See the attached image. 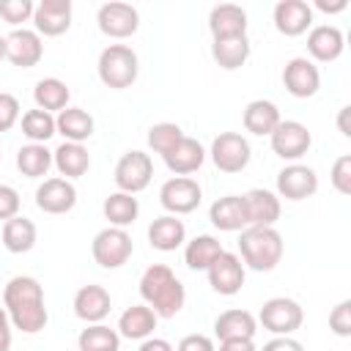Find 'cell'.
Here are the masks:
<instances>
[{
	"instance_id": "1",
	"label": "cell",
	"mask_w": 351,
	"mask_h": 351,
	"mask_svg": "<svg viewBox=\"0 0 351 351\" xmlns=\"http://www.w3.org/2000/svg\"><path fill=\"white\" fill-rule=\"evenodd\" d=\"M3 307L11 318V326L25 332V335L41 332L49 321V313H47V304H44V288L30 274H16L5 282Z\"/></svg>"
},
{
	"instance_id": "2",
	"label": "cell",
	"mask_w": 351,
	"mask_h": 351,
	"mask_svg": "<svg viewBox=\"0 0 351 351\" xmlns=\"http://www.w3.org/2000/svg\"><path fill=\"white\" fill-rule=\"evenodd\" d=\"M140 296L143 304H148L156 318H173L181 313L184 302H186V291L184 282L173 274V269L167 263H154L143 271L140 277Z\"/></svg>"
},
{
	"instance_id": "3",
	"label": "cell",
	"mask_w": 351,
	"mask_h": 351,
	"mask_svg": "<svg viewBox=\"0 0 351 351\" xmlns=\"http://www.w3.org/2000/svg\"><path fill=\"white\" fill-rule=\"evenodd\" d=\"M285 241L277 228H244L239 236V258L244 269L271 271L282 261Z\"/></svg>"
},
{
	"instance_id": "4",
	"label": "cell",
	"mask_w": 351,
	"mask_h": 351,
	"mask_svg": "<svg viewBox=\"0 0 351 351\" xmlns=\"http://www.w3.org/2000/svg\"><path fill=\"white\" fill-rule=\"evenodd\" d=\"M96 71H99V80L107 88H112V90L132 88L134 80H137V74H140L137 52L129 44H110V47L101 49L99 63H96Z\"/></svg>"
},
{
	"instance_id": "5",
	"label": "cell",
	"mask_w": 351,
	"mask_h": 351,
	"mask_svg": "<svg viewBox=\"0 0 351 351\" xmlns=\"http://www.w3.org/2000/svg\"><path fill=\"white\" fill-rule=\"evenodd\" d=\"M132 252H134V241L123 228L107 225L90 241V255L101 269H121L123 263H129Z\"/></svg>"
},
{
	"instance_id": "6",
	"label": "cell",
	"mask_w": 351,
	"mask_h": 351,
	"mask_svg": "<svg viewBox=\"0 0 351 351\" xmlns=\"http://www.w3.org/2000/svg\"><path fill=\"white\" fill-rule=\"evenodd\" d=\"M258 321L266 332H271L274 337H288L293 335L302 321H304V310L296 299H288V296H274V299H266L261 313H258Z\"/></svg>"
},
{
	"instance_id": "7",
	"label": "cell",
	"mask_w": 351,
	"mask_h": 351,
	"mask_svg": "<svg viewBox=\"0 0 351 351\" xmlns=\"http://www.w3.org/2000/svg\"><path fill=\"white\" fill-rule=\"evenodd\" d=\"M211 162L217 170L222 173H241L250 159H252V148L250 140L239 132H219L211 143Z\"/></svg>"
},
{
	"instance_id": "8",
	"label": "cell",
	"mask_w": 351,
	"mask_h": 351,
	"mask_svg": "<svg viewBox=\"0 0 351 351\" xmlns=\"http://www.w3.org/2000/svg\"><path fill=\"white\" fill-rule=\"evenodd\" d=\"M151 178H154V162L145 151H126L118 159L115 173H112L118 192H129V195L143 192L151 184Z\"/></svg>"
},
{
	"instance_id": "9",
	"label": "cell",
	"mask_w": 351,
	"mask_h": 351,
	"mask_svg": "<svg viewBox=\"0 0 351 351\" xmlns=\"http://www.w3.org/2000/svg\"><path fill=\"white\" fill-rule=\"evenodd\" d=\"M203 200V189L195 178L189 176H173L162 184L159 189V203L167 214L181 217V214H192Z\"/></svg>"
},
{
	"instance_id": "10",
	"label": "cell",
	"mask_w": 351,
	"mask_h": 351,
	"mask_svg": "<svg viewBox=\"0 0 351 351\" xmlns=\"http://www.w3.org/2000/svg\"><path fill=\"white\" fill-rule=\"evenodd\" d=\"M269 140H271V151L282 162H299L313 145V134L302 121H280L277 129L269 134Z\"/></svg>"
},
{
	"instance_id": "11",
	"label": "cell",
	"mask_w": 351,
	"mask_h": 351,
	"mask_svg": "<svg viewBox=\"0 0 351 351\" xmlns=\"http://www.w3.org/2000/svg\"><path fill=\"white\" fill-rule=\"evenodd\" d=\"M96 25L110 38H129L140 27V14H137V8L132 3L112 0V3H104L96 11Z\"/></svg>"
},
{
	"instance_id": "12",
	"label": "cell",
	"mask_w": 351,
	"mask_h": 351,
	"mask_svg": "<svg viewBox=\"0 0 351 351\" xmlns=\"http://www.w3.org/2000/svg\"><path fill=\"white\" fill-rule=\"evenodd\" d=\"M318 192V176L313 167L302 162H291L277 173V197L285 200H307Z\"/></svg>"
},
{
	"instance_id": "13",
	"label": "cell",
	"mask_w": 351,
	"mask_h": 351,
	"mask_svg": "<svg viewBox=\"0 0 351 351\" xmlns=\"http://www.w3.org/2000/svg\"><path fill=\"white\" fill-rule=\"evenodd\" d=\"M36 206L44 214H69L77 206V186L69 178H44L36 186Z\"/></svg>"
},
{
	"instance_id": "14",
	"label": "cell",
	"mask_w": 351,
	"mask_h": 351,
	"mask_svg": "<svg viewBox=\"0 0 351 351\" xmlns=\"http://www.w3.org/2000/svg\"><path fill=\"white\" fill-rule=\"evenodd\" d=\"M208 285L219 293V296H236L244 285V277H247V269L241 263V258L236 252H222L208 269Z\"/></svg>"
},
{
	"instance_id": "15",
	"label": "cell",
	"mask_w": 351,
	"mask_h": 351,
	"mask_svg": "<svg viewBox=\"0 0 351 351\" xmlns=\"http://www.w3.org/2000/svg\"><path fill=\"white\" fill-rule=\"evenodd\" d=\"M282 85L293 99H310L321 88V71L310 58H291L282 69Z\"/></svg>"
},
{
	"instance_id": "16",
	"label": "cell",
	"mask_w": 351,
	"mask_h": 351,
	"mask_svg": "<svg viewBox=\"0 0 351 351\" xmlns=\"http://www.w3.org/2000/svg\"><path fill=\"white\" fill-rule=\"evenodd\" d=\"M241 200H244V211H247V228H274L277 225L282 206L271 189L255 186V189L244 192Z\"/></svg>"
},
{
	"instance_id": "17",
	"label": "cell",
	"mask_w": 351,
	"mask_h": 351,
	"mask_svg": "<svg viewBox=\"0 0 351 351\" xmlns=\"http://www.w3.org/2000/svg\"><path fill=\"white\" fill-rule=\"evenodd\" d=\"M71 0H41L33 11V25L38 36L55 38L71 27Z\"/></svg>"
},
{
	"instance_id": "18",
	"label": "cell",
	"mask_w": 351,
	"mask_h": 351,
	"mask_svg": "<svg viewBox=\"0 0 351 351\" xmlns=\"http://www.w3.org/2000/svg\"><path fill=\"white\" fill-rule=\"evenodd\" d=\"M5 47H8V60L16 69H33L44 58L41 36L36 30H27V27H14L5 36Z\"/></svg>"
},
{
	"instance_id": "19",
	"label": "cell",
	"mask_w": 351,
	"mask_h": 351,
	"mask_svg": "<svg viewBox=\"0 0 351 351\" xmlns=\"http://www.w3.org/2000/svg\"><path fill=\"white\" fill-rule=\"evenodd\" d=\"M271 19L282 36L296 38L313 27V8L304 0H280L271 11Z\"/></svg>"
},
{
	"instance_id": "20",
	"label": "cell",
	"mask_w": 351,
	"mask_h": 351,
	"mask_svg": "<svg viewBox=\"0 0 351 351\" xmlns=\"http://www.w3.org/2000/svg\"><path fill=\"white\" fill-rule=\"evenodd\" d=\"M346 49V36L340 27L335 25H315L310 27L307 33V52H310V60L315 63H332L343 55Z\"/></svg>"
},
{
	"instance_id": "21",
	"label": "cell",
	"mask_w": 351,
	"mask_h": 351,
	"mask_svg": "<svg viewBox=\"0 0 351 351\" xmlns=\"http://www.w3.org/2000/svg\"><path fill=\"white\" fill-rule=\"evenodd\" d=\"M112 310V299L104 285H82L74 293V315L85 324H101Z\"/></svg>"
},
{
	"instance_id": "22",
	"label": "cell",
	"mask_w": 351,
	"mask_h": 351,
	"mask_svg": "<svg viewBox=\"0 0 351 351\" xmlns=\"http://www.w3.org/2000/svg\"><path fill=\"white\" fill-rule=\"evenodd\" d=\"M258 332V318L250 310L230 307L214 318V335L217 340H252Z\"/></svg>"
},
{
	"instance_id": "23",
	"label": "cell",
	"mask_w": 351,
	"mask_h": 351,
	"mask_svg": "<svg viewBox=\"0 0 351 351\" xmlns=\"http://www.w3.org/2000/svg\"><path fill=\"white\" fill-rule=\"evenodd\" d=\"M208 30L211 38H236L247 36V11L236 3H219L208 14Z\"/></svg>"
},
{
	"instance_id": "24",
	"label": "cell",
	"mask_w": 351,
	"mask_h": 351,
	"mask_svg": "<svg viewBox=\"0 0 351 351\" xmlns=\"http://www.w3.org/2000/svg\"><path fill=\"white\" fill-rule=\"evenodd\" d=\"M165 165H167V170L170 173H176V176H189V173H197L200 167H203V162H206V148L195 140V137H181L178 140V145L173 148V151H167L165 156Z\"/></svg>"
},
{
	"instance_id": "25",
	"label": "cell",
	"mask_w": 351,
	"mask_h": 351,
	"mask_svg": "<svg viewBox=\"0 0 351 351\" xmlns=\"http://www.w3.org/2000/svg\"><path fill=\"white\" fill-rule=\"evenodd\" d=\"M208 219L217 230H225V233L244 230L247 228V211H244L241 195H225V197L214 200L208 208Z\"/></svg>"
},
{
	"instance_id": "26",
	"label": "cell",
	"mask_w": 351,
	"mask_h": 351,
	"mask_svg": "<svg viewBox=\"0 0 351 351\" xmlns=\"http://www.w3.org/2000/svg\"><path fill=\"white\" fill-rule=\"evenodd\" d=\"M184 241H186V225L178 217H173V214L156 217L148 225V244L154 250H159V252H173Z\"/></svg>"
},
{
	"instance_id": "27",
	"label": "cell",
	"mask_w": 351,
	"mask_h": 351,
	"mask_svg": "<svg viewBox=\"0 0 351 351\" xmlns=\"http://www.w3.org/2000/svg\"><path fill=\"white\" fill-rule=\"evenodd\" d=\"M280 110L274 101L269 99H252L247 107H244V115H241V123L250 134H258V137H269L277 123H280Z\"/></svg>"
},
{
	"instance_id": "28",
	"label": "cell",
	"mask_w": 351,
	"mask_h": 351,
	"mask_svg": "<svg viewBox=\"0 0 351 351\" xmlns=\"http://www.w3.org/2000/svg\"><path fill=\"white\" fill-rule=\"evenodd\" d=\"M52 165L55 170L60 173V178H80L88 173L90 167V154L82 143H60L55 151H52Z\"/></svg>"
},
{
	"instance_id": "29",
	"label": "cell",
	"mask_w": 351,
	"mask_h": 351,
	"mask_svg": "<svg viewBox=\"0 0 351 351\" xmlns=\"http://www.w3.org/2000/svg\"><path fill=\"white\" fill-rule=\"evenodd\" d=\"M156 321L159 318H156V313L148 304H132L118 318V335L129 337V340H145V337L154 335Z\"/></svg>"
},
{
	"instance_id": "30",
	"label": "cell",
	"mask_w": 351,
	"mask_h": 351,
	"mask_svg": "<svg viewBox=\"0 0 351 351\" xmlns=\"http://www.w3.org/2000/svg\"><path fill=\"white\" fill-rule=\"evenodd\" d=\"M55 132L63 134L66 143H85L93 134V115L82 107H66L55 118Z\"/></svg>"
},
{
	"instance_id": "31",
	"label": "cell",
	"mask_w": 351,
	"mask_h": 351,
	"mask_svg": "<svg viewBox=\"0 0 351 351\" xmlns=\"http://www.w3.org/2000/svg\"><path fill=\"white\" fill-rule=\"evenodd\" d=\"M252 44L247 36H236V38H217L211 41V58L219 69L225 71H236L250 60Z\"/></svg>"
},
{
	"instance_id": "32",
	"label": "cell",
	"mask_w": 351,
	"mask_h": 351,
	"mask_svg": "<svg viewBox=\"0 0 351 351\" xmlns=\"http://www.w3.org/2000/svg\"><path fill=\"white\" fill-rule=\"evenodd\" d=\"M36 239H38V230H36V222L16 214L11 219L3 222V247L14 255H22V252H30L36 247Z\"/></svg>"
},
{
	"instance_id": "33",
	"label": "cell",
	"mask_w": 351,
	"mask_h": 351,
	"mask_svg": "<svg viewBox=\"0 0 351 351\" xmlns=\"http://www.w3.org/2000/svg\"><path fill=\"white\" fill-rule=\"evenodd\" d=\"M69 99H71V90H69V85H66L63 80H58V77H44V80H38L36 88H33V101H36V107L44 110V112H49V115L66 110V107H69Z\"/></svg>"
},
{
	"instance_id": "34",
	"label": "cell",
	"mask_w": 351,
	"mask_h": 351,
	"mask_svg": "<svg viewBox=\"0 0 351 351\" xmlns=\"http://www.w3.org/2000/svg\"><path fill=\"white\" fill-rule=\"evenodd\" d=\"M222 252H225V250H222V244H219L214 236L200 233V236H195V239L186 241V247H184V263H186L192 271H206Z\"/></svg>"
},
{
	"instance_id": "35",
	"label": "cell",
	"mask_w": 351,
	"mask_h": 351,
	"mask_svg": "<svg viewBox=\"0 0 351 351\" xmlns=\"http://www.w3.org/2000/svg\"><path fill=\"white\" fill-rule=\"evenodd\" d=\"M101 211H104V219H107L112 228H123V230H126V228L137 219L140 203H137V197L129 195V192H112V195L104 197Z\"/></svg>"
},
{
	"instance_id": "36",
	"label": "cell",
	"mask_w": 351,
	"mask_h": 351,
	"mask_svg": "<svg viewBox=\"0 0 351 351\" xmlns=\"http://www.w3.org/2000/svg\"><path fill=\"white\" fill-rule=\"evenodd\" d=\"M52 167V151L41 143H27L16 151V170L25 178H44Z\"/></svg>"
},
{
	"instance_id": "37",
	"label": "cell",
	"mask_w": 351,
	"mask_h": 351,
	"mask_svg": "<svg viewBox=\"0 0 351 351\" xmlns=\"http://www.w3.org/2000/svg\"><path fill=\"white\" fill-rule=\"evenodd\" d=\"M80 351H121V335L118 329H110L107 324H88L77 337Z\"/></svg>"
},
{
	"instance_id": "38",
	"label": "cell",
	"mask_w": 351,
	"mask_h": 351,
	"mask_svg": "<svg viewBox=\"0 0 351 351\" xmlns=\"http://www.w3.org/2000/svg\"><path fill=\"white\" fill-rule=\"evenodd\" d=\"M22 134L30 140V143H47L52 134H58L55 132V115H49V112H44V110H27L25 115H22Z\"/></svg>"
},
{
	"instance_id": "39",
	"label": "cell",
	"mask_w": 351,
	"mask_h": 351,
	"mask_svg": "<svg viewBox=\"0 0 351 351\" xmlns=\"http://www.w3.org/2000/svg\"><path fill=\"white\" fill-rule=\"evenodd\" d=\"M184 137V129L178 123H170V121H162V123H154L148 129V148L159 156H165L167 151H173L178 145V140Z\"/></svg>"
},
{
	"instance_id": "40",
	"label": "cell",
	"mask_w": 351,
	"mask_h": 351,
	"mask_svg": "<svg viewBox=\"0 0 351 351\" xmlns=\"http://www.w3.org/2000/svg\"><path fill=\"white\" fill-rule=\"evenodd\" d=\"M33 11H36V3H30V0H0V16H3V22L14 25V27L22 22H30Z\"/></svg>"
},
{
	"instance_id": "41",
	"label": "cell",
	"mask_w": 351,
	"mask_h": 351,
	"mask_svg": "<svg viewBox=\"0 0 351 351\" xmlns=\"http://www.w3.org/2000/svg\"><path fill=\"white\" fill-rule=\"evenodd\" d=\"M329 181H332V186L340 195H351V156L348 154H343V156L335 159L332 173H329Z\"/></svg>"
},
{
	"instance_id": "42",
	"label": "cell",
	"mask_w": 351,
	"mask_h": 351,
	"mask_svg": "<svg viewBox=\"0 0 351 351\" xmlns=\"http://www.w3.org/2000/svg\"><path fill=\"white\" fill-rule=\"evenodd\" d=\"M329 329L337 337H351V299H343L329 313Z\"/></svg>"
},
{
	"instance_id": "43",
	"label": "cell",
	"mask_w": 351,
	"mask_h": 351,
	"mask_svg": "<svg viewBox=\"0 0 351 351\" xmlns=\"http://www.w3.org/2000/svg\"><path fill=\"white\" fill-rule=\"evenodd\" d=\"M19 112H22L19 110V99L14 93L0 90V134L14 129V123L19 121Z\"/></svg>"
},
{
	"instance_id": "44",
	"label": "cell",
	"mask_w": 351,
	"mask_h": 351,
	"mask_svg": "<svg viewBox=\"0 0 351 351\" xmlns=\"http://www.w3.org/2000/svg\"><path fill=\"white\" fill-rule=\"evenodd\" d=\"M19 206H22L19 192L11 184H0V219L5 222L11 217H16L19 214Z\"/></svg>"
},
{
	"instance_id": "45",
	"label": "cell",
	"mask_w": 351,
	"mask_h": 351,
	"mask_svg": "<svg viewBox=\"0 0 351 351\" xmlns=\"http://www.w3.org/2000/svg\"><path fill=\"white\" fill-rule=\"evenodd\" d=\"M176 351H217V346L208 335H186V337H181Z\"/></svg>"
},
{
	"instance_id": "46",
	"label": "cell",
	"mask_w": 351,
	"mask_h": 351,
	"mask_svg": "<svg viewBox=\"0 0 351 351\" xmlns=\"http://www.w3.org/2000/svg\"><path fill=\"white\" fill-rule=\"evenodd\" d=\"M261 351H304V346L288 335V337H271L269 343H263Z\"/></svg>"
},
{
	"instance_id": "47",
	"label": "cell",
	"mask_w": 351,
	"mask_h": 351,
	"mask_svg": "<svg viewBox=\"0 0 351 351\" xmlns=\"http://www.w3.org/2000/svg\"><path fill=\"white\" fill-rule=\"evenodd\" d=\"M11 343H14V326L5 307H0V351H11Z\"/></svg>"
},
{
	"instance_id": "48",
	"label": "cell",
	"mask_w": 351,
	"mask_h": 351,
	"mask_svg": "<svg viewBox=\"0 0 351 351\" xmlns=\"http://www.w3.org/2000/svg\"><path fill=\"white\" fill-rule=\"evenodd\" d=\"M137 351H176L173 346H170V340H165V337H145L143 343H140V348Z\"/></svg>"
},
{
	"instance_id": "49",
	"label": "cell",
	"mask_w": 351,
	"mask_h": 351,
	"mask_svg": "<svg viewBox=\"0 0 351 351\" xmlns=\"http://www.w3.org/2000/svg\"><path fill=\"white\" fill-rule=\"evenodd\" d=\"M219 351H258L252 340H222Z\"/></svg>"
},
{
	"instance_id": "50",
	"label": "cell",
	"mask_w": 351,
	"mask_h": 351,
	"mask_svg": "<svg viewBox=\"0 0 351 351\" xmlns=\"http://www.w3.org/2000/svg\"><path fill=\"white\" fill-rule=\"evenodd\" d=\"M315 8L324 11V14H340V11L348 8V0H335V3H329V0H315Z\"/></svg>"
},
{
	"instance_id": "51",
	"label": "cell",
	"mask_w": 351,
	"mask_h": 351,
	"mask_svg": "<svg viewBox=\"0 0 351 351\" xmlns=\"http://www.w3.org/2000/svg\"><path fill=\"white\" fill-rule=\"evenodd\" d=\"M348 112H351V107H340V112H337V129H340V134H343V137H351Z\"/></svg>"
},
{
	"instance_id": "52",
	"label": "cell",
	"mask_w": 351,
	"mask_h": 351,
	"mask_svg": "<svg viewBox=\"0 0 351 351\" xmlns=\"http://www.w3.org/2000/svg\"><path fill=\"white\" fill-rule=\"evenodd\" d=\"M8 58V47H5V36H0V63Z\"/></svg>"
}]
</instances>
